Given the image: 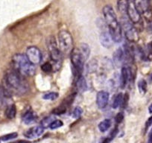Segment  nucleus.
Instances as JSON below:
<instances>
[{
  "mask_svg": "<svg viewBox=\"0 0 152 143\" xmlns=\"http://www.w3.org/2000/svg\"><path fill=\"white\" fill-rule=\"evenodd\" d=\"M58 45L62 53H71L73 49V39L68 31L61 30L58 33Z\"/></svg>",
  "mask_w": 152,
  "mask_h": 143,
  "instance_id": "obj_6",
  "label": "nucleus"
},
{
  "mask_svg": "<svg viewBox=\"0 0 152 143\" xmlns=\"http://www.w3.org/2000/svg\"><path fill=\"white\" fill-rule=\"evenodd\" d=\"M113 61L118 66H120L125 61V55L124 49L119 48L113 54Z\"/></svg>",
  "mask_w": 152,
  "mask_h": 143,
  "instance_id": "obj_14",
  "label": "nucleus"
},
{
  "mask_svg": "<svg viewBox=\"0 0 152 143\" xmlns=\"http://www.w3.org/2000/svg\"><path fill=\"white\" fill-rule=\"evenodd\" d=\"M134 4L141 15L142 14L147 20L151 19V7L149 0H134Z\"/></svg>",
  "mask_w": 152,
  "mask_h": 143,
  "instance_id": "obj_8",
  "label": "nucleus"
},
{
  "mask_svg": "<svg viewBox=\"0 0 152 143\" xmlns=\"http://www.w3.org/2000/svg\"><path fill=\"white\" fill-rule=\"evenodd\" d=\"M115 119H116V122L117 124H119L121 123V122L123 121L124 119V115L122 113H119L117 115H116V118H115Z\"/></svg>",
  "mask_w": 152,
  "mask_h": 143,
  "instance_id": "obj_31",
  "label": "nucleus"
},
{
  "mask_svg": "<svg viewBox=\"0 0 152 143\" xmlns=\"http://www.w3.org/2000/svg\"><path fill=\"white\" fill-rule=\"evenodd\" d=\"M128 101H129V96H128V93H126V94H125V96H123V99H122V105H121L123 108L126 107L128 104Z\"/></svg>",
  "mask_w": 152,
  "mask_h": 143,
  "instance_id": "obj_30",
  "label": "nucleus"
},
{
  "mask_svg": "<svg viewBox=\"0 0 152 143\" xmlns=\"http://www.w3.org/2000/svg\"><path fill=\"white\" fill-rule=\"evenodd\" d=\"M82 113V109L80 107H76L72 112V117L75 118V119H78V118H79L81 116Z\"/></svg>",
  "mask_w": 152,
  "mask_h": 143,
  "instance_id": "obj_29",
  "label": "nucleus"
},
{
  "mask_svg": "<svg viewBox=\"0 0 152 143\" xmlns=\"http://www.w3.org/2000/svg\"><path fill=\"white\" fill-rule=\"evenodd\" d=\"M37 118V117L35 113L29 110L27 113H25L23 117V120L25 124H26V125H30V124H32L34 122H36Z\"/></svg>",
  "mask_w": 152,
  "mask_h": 143,
  "instance_id": "obj_17",
  "label": "nucleus"
},
{
  "mask_svg": "<svg viewBox=\"0 0 152 143\" xmlns=\"http://www.w3.org/2000/svg\"><path fill=\"white\" fill-rule=\"evenodd\" d=\"M58 97V93H48L43 96V98L46 100H55Z\"/></svg>",
  "mask_w": 152,
  "mask_h": 143,
  "instance_id": "obj_27",
  "label": "nucleus"
},
{
  "mask_svg": "<svg viewBox=\"0 0 152 143\" xmlns=\"http://www.w3.org/2000/svg\"><path fill=\"white\" fill-rule=\"evenodd\" d=\"M48 48H49L51 59L53 61L58 69V67L61 66V62H62V52L60 50L56 40L53 37H50L48 40Z\"/></svg>",
  "mask_w": 152,
  "mask_h": 143,
  "instance_id": "obj_7",
  "label": "nucleus"
},
{
  "mask_svg": "<svg viewBox=\"0 0 152 143\" xmlns=\"http://www.w3.org/2000/svg\"><path fill=\"white\" fill-rule=\"evenodd\" d=\"M130 0H116L117 9L122 15H127Z\"/></svg>",
  "mask_w": 152,
  "mask_h": 143,
  "instance_id": "obj_15",
  "label": "nucleus"
},
{
  "mask_svg": "<svg viewBox=\"0 0 152 143\" xmlns=\"http://www.w3.org/2000/svg\"><path fill=\"white\" fill-rule=\"evenodd\" d=\"M109 93L106 91H100L96 97V103L99 109H104L109 101Z\"/></svg>",
  "mask_w": 152,
  "mask_h": 143,
  "instance_id": "obj_11",
  "label": "nucleus"
},
{
  "mask_svg": "<svg viewBox=\"0 0 152 143\" xmlns=\"http://www.w3.org/2000/svg\"><path fill=\"white\" fill-rule=\"evenodd\" d=\"M17 136H18V134H17V133H11V134H7V135H5L3 136H2L1 138H0V140L6 142V141H8V140H11L17 138Z\"/></svg>",
  "mask_w": 152,
  "mask_h": 143,
  "instance_id": "obj_24",
  "label": "nucleus"
},
{
  "mask_svg": "<svg viewBox=\"0 0 152 143\" xmlns=\"http://www.w3.org/2000/svg\"><path fill=\"white\" fill-rule=\"evenodd\" d=\"M151 125H152V116H151L150 118H148V119L147 122H146V123H145V129L147 130L148 128L149 127H150Z\"/></svg>",
  "mask_w": 152,
  "mask_h": 143,
  "instance_id": "obj_32",
  "label": "nucleus"
},
{
  "mask_svg": "<svg viewBox=\"0 0 152 143\" xmlns=\"http://www.w3.org/2000/svg\"><path fill=\"white\" fill-rule=\"evenodd\" d=\"M16 114H17V108L14 104H11L7 107L5 110V116L8 119H13L15 118Z\"/></svg>",
  "mask_w": 152,
  "mask_h": 143,
  "instance_id": "obj_19",
  "label": "nucleus"
},
{
  "mask_svg": "<svg viewBox=\"0 0 152 143\" xmlns=\"http://www.w3.org/2000/svg\"><path fill=\"white\" fill-rule=\"evenodd\" d=\"M41 69L46 73H49L53 70V66L50 63H45L41 66Z\"/></svg>",
  "mask_w": 152,
  "mask_h": 143,
  "instance_id": "obj_26",
  "label": "nucleus"
},
{
  "mask_svg": "<svg viewBox=\"0 0 152 143\" xmlns=\"http://www.w3.org/2000/svg\"><path fill=\"white\" fill-rule=\"evenodd\" d=\"M13 69L23 76H32L35 74V66L24 54H16L12 58Z\"/></svg>",
  "mask_w": 152,
  "mask_h": 143,
  "instance_id": "obj_3",
  "label": "nucleus"
},
{
  "mask_svg": "<svg viewBox=\"0 0 152 143\" xmlns=\"http://www.w3.org/2000/svg\"><path fill=\"white\" fill-rule=\"evenodd\" d=\"M8 96L5 93L2 84L0 83V108H2L6 104V99L8 98Z\"/></svg>",
  "mask_w": 152,
  "mask_h": 143,
  "instance_id": "obj_20",
  "label": "nucleus"
},
{
  "mask_svg": "<svg viewBox=\"0 0 152 143\" xmlns=\"http://www.w3.org/2000/svg\"><path fill=\"white\" fill-rule=\"evenodd\" d=\"M122 99H123V95L122 93H119V94L116 95L114 98L113 101V108L117 109L118 107H119L122 105Z\"/></svg>",
  "mask_w": 152,
  "mask_h": 143,
  "instance_id": "obj_22",
  "label": "nucleus"
},
{
  "mask_svg": "<svg viewBox=\"0 0 152 143\" xmlns=\"http://www.w3.org/2000/svg\"><path fill=\"white\" fill-rule=\"evenodd\" d=\"M26 55L27 56L28 59L34 65H37L40 63L42 60V55L40 49L37 48L36 46H30L26 50Z\"/></svg>",
  "mask_w": 152,
  "mask_h": 143,
  "instance_id": "obj_9",
  "label": "nucleus"
},
{
  "mask_svg": "<svg viewBox=\"0 0 152 143\" xmlns=\"http://www.w3.org/2000/svg\"><path fill=\"white\" fill-rule=\"evenodd\" d=\"M44 132V130L42 126L32 127L25 133V136L28 139H35L40 136Z\"/></svg>",
  "mask_w": 152,
  "mask_h": 143,
  "instance_id": "obj_12",
  "label": "nucleus"
},
{
  "mask_svg": "<svg viewBox=\"0 0 152 143\" xmlns=\"http://www.w3.org/2000/svg\"><path fill=\"white\" fill-rule=\"evenodd\" d=\"M8 97L12 95L21 96L26 94L29 90V86L25 77L14 69H8L5 72L2 84Z\"/></svg>",
  "mask_w": 152,
  "mask_h": 143,
  "instance_id": "obj_1",
  "label": "nucleus"
},
{
  "mask_svg": "<svg viewBox=\"0 0 152 143\" xmlns=\"http://www.w3.org/2000/svg\"><path fill=\"white\" fill-rule=\"evenodd\" d=\"M111 127V121L110 119H104L100 122L99 125V129L101 132H105V131H108L109 128Z\"/></svg>",
  "mask_w": 152,
  "mask_h": 143,
  "instance_id": "obj_21",
  "label": "nucleus"
},
{
  "mask_svg": "<svg viewBox=\"0 0 152 143\" xmlns=\"http://www.w3.org/2000/svg\"><path fill=\"white\" fill-rule=\"evenodd\" d=\"M148 112H149V113H152V104L150 105V106H149V107H148Z\"/></svg>",
  "mask_w": 152,
  "mask_h": 143,
  "instance_id": "obj_35",
  "label": "nucleus"
},
{
  "mask_svg": "<svg viewBox=\"0 0 152 143\" xmlns=\"http://www.w3.org/2000/svg\"><path fill=\"white\" fill-rule=\"evenodd\" d=\"M11 143H30V142L27 141H25V140H20V141L14 142H11Z\"/></svg>",
  "mask_w": 152,
  "mask_h": 143,
  "instance_id": "obj_34",
  "label": "nucleus"
},
{
  "mask_svg": "<svg viewBox=\"0 0 152 143\" xmlns=\"http://www.w3.org/2000/svg\"><path fill=\"white\" fill-rule=\"evenodd\" d=\"M64 123L62 122V121L61 120H54L52 123L49 125V128L52 130H55L58 129V128H61L63 126Z\"/></svg>",
  "mask_w": 152,
  "mask_h": 143,
  "instance_id": "obj_25",
  "label": "nucleus"
},
{
  "mask_svg": "<svg viewBox=\"0 0 152 143\" xmlns=\"http://www.w3.org/2000/svg\"><path fill=\"white\" fill-rule=\"evenodd\" d=\"M148 142L149 143H152V129L151 130L150 133H149V135H148Z\"/></svg>",
  "mask_w": 152,
  "mask_h": 143,
  "instance_id": "obj_33",
  "label": "nucleus"
},
{
  "mask_svg": "<svg viewBox=\"0 0 152 143\" xmlns=\"http://www.w3.org/2000/svg\"><path fill=\"white\" fill-rule=\"evenodd\" d=\"M127 16L129 18V20L134 24L140 23V20H141V14H140L138 10L134 5V2L130 1L128 11H127Z\"/></svg>",
  "mask_w": 152,
  "mask_h": 143,
  "instance_id": "obj_10",
  "label": "nucleus"
},
{
  "mask_svg": "<svg viewBox=\"0 0 152 143\" xmlns=\"http://www.w3.org/2000/svg\"><path fill=\"white\" fill-rule=\"evenodd\" d=\"M70 58H71L73 73L76 78H78L80 75H82V71L83 69H84L85 60L83 58L78 48H73L71 53H70Z\"/></svg>",
  "mask_w": 152,
  "mask_h": 143,
  "instance_id": "obj_5",
  "label": "nucleus"
},
{
  "mask_svg": "<svg viewBox=\"0 0 152 143\" xmlns=\"http://www.w3.org/2000/svg\"><path fill=\"white\" fill-rule=\"evenodd\" d=\"M76 87H77V89L81 93L85 92L87 90V81H86L84 76H82V75H80L78 78H76Z\"/></svg>",
  "mask_w": 152,
  "mask_h": 143,
  "instance_id": "obj_16",
  "label": "nucleus"
},
{
  "mask_svg": "<svg viewBox=\"0 0 152 143\" xmlns=\"http://www.w3.org/2000/svg\"><path fill=\"white\" fill-rule=\"evenodd\" d=\"M139 91L141 94H145L147 91V83L145 80H140L138 83Z\"/></svg>",
  "mask_w": 152,
  "mask_h": 143,
  "instance_id": "obj_23",
  "label": "nucleus"
},
{
  "mask_svg": "<svg viewBox=\"0 0 152 143\" xmlns=\"http://www.w3.org/2000/svg\"><path fill=\"white\" fill-rule=\"evenodd\" d=\"M120 26L122 30L124 31L125 37L130 43H135L138 41V32L133 25L132 22L129 20L128 16L124 15V17H122Z\"/></svg>",
  "mask_w": 152,
  "mask_h": 143,
  "instance_id": "obj_4",
  "label": "nucleus"
},
{
  "mask_svg": "<svg viewBox=\"0 0 152 143\" xmlns=\"http://www.w3.org/2000/svg\"><path fill=\"white\" fill-rule=\"evenodd\" d=\"M103 16L108 31L115 43L121 42L122 38V30L120 23L118 22L117 17L113 8L110 5H105L103 8Z\"/></svg>",
  "mask_w": 152,
  "mask_h": 143,
  "instance_id": "obj_2",
  "label": "nucleus"
},
{
  "mask_svg": "<svg viewBox=\"0 0 152 143\" xmlns=\"http://www.w3.org/2000/svg\"><path fill=\"white\" fill-rule=\"evenodd\" d=\"M78 49H79L83 58H84V59L86 61L89 58V56H90V47H89V46L87 44V43H81V44H80V46L78 47Z\"/></svg>",
  "mask_w": 152,
  "mask_h": 143,
  "instance_id": "obj_18",
  "label": "nucleus"
},
{
  "mask_svg": "<svg viewBox=\"0 0 152 143\" xmlns=\"http://www.w3.org/2000/svg\"><path fill=\"white\" fill-rule=\"evenodd\" d=\"M53 118L52 116H48V117L45 118L43 121L41 122V125L43 128H47L49 127L50 124L53 122Z\"/></svg>",
  "mask_w": 152,
  "mask_h": 143,
  "instance_id": "obj_28",
  "label": "nucleus"
},
{
  "mask_svg": "<svg viewBox=\"0 0 152 143\" xmlns=\"http://www.w3.org/2000/svg\"><path fill=\"white\" fill-rule=\"evenodd\" d=\"M100 42L102 43V46L105 48H110L113 46V40L112 37L110 34L109 31H103L100 34Z\"/></svg>",
  "mask_w": 152,
  "mask_h": 143,
  "instance_id": "obj_13",
  "label": "nucleus"
}]
</instances>
